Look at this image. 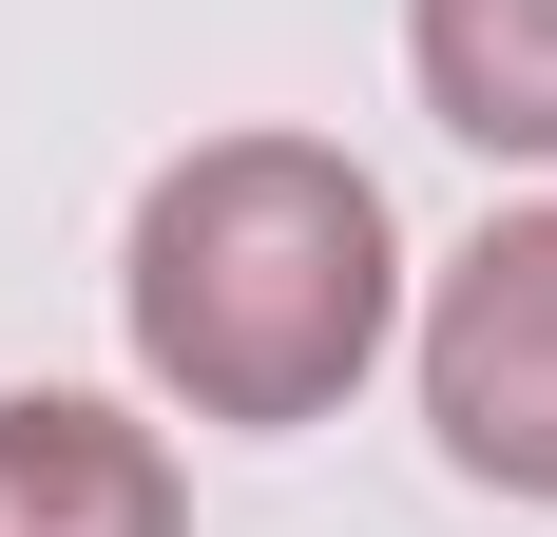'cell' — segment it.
I'll return each mask as SVG.
<instances>
[{
  "label": "cell",
  "mask_w": 557,
  "mask_h": 537,
  "mask_svg": "<svg viewBox=\"0 0 557 537\" xmlns=\"http://www.w3.org/2000/svg\"><path fill=\"white\" fill-rule=\"evenodd\" d=\"M404 77L461 154H557V0H404Z\"/></svg>",
  "instance_id": "277c9868"
},
{
  "label": "cell",
  "mask_w": 557,
  "mask_h": 537,
  "mask_svg": "<svg viewBox=\"0 0 557 537\" xmlns=\"http://www.w3.org/2000/svg\"><path fill=\"white\" fill-rule=\"evenodd\" d=\"M115 308H135L154 403L270 441V423H327L346 384L385 365L404 230H385V192H366V154H327V135H193V154L135 192Z\"/></svg>",
  "instance_id": "6da1fadb"
},
{
  "label": "cell",
  "mask_w": 557,
  "mask_h": 537,
  "mask_svg": "<svg viewBox=\"0 0 557 537\" xmlns=\"http://www.w3.org/2000/svg\"><path fill=\"white\" fill-rule=\"evenodd\" d=\"M173 441L135 403H77V384H20L0 403V537H173Z\"/></svg>",
  "instance_id": "3957f363"
},
{
  "label": "cell",
  "mask_w": 557,
  "mask_h": 537,
  "mask_svg": "<svg viewBox=\"0 0 557 537\" xmlns=\"http://www.w3.org/2000/svg\"><path fill=\"white\" fill-rule=\"evenodd\" d=\"M423 423L461 480L557 499V212H500L423 288Z\"/></svg>",
  "instance_id": "7a4b0ae2"
}]
</instances>
